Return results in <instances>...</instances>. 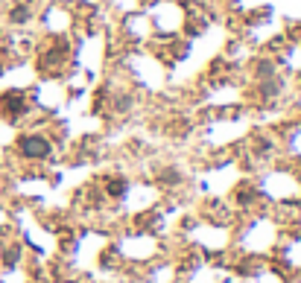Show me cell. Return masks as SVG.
Wrapping results in <instances>:
<instances>
[]
</instances>
